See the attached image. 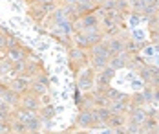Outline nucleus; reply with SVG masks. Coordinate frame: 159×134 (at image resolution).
Masks as SVG:
<instances>
[{
    "label": "nucleus",
    "mask_w": 159,
    "mask_h": 134,
    "mask_svg": "<svg viewBox=\"0 0 159 134\" xmlns=\"http://www.w3.org/2000/svg\"><path fill=\"white\" fill-rule=\"evenodd\" d=\"M24 108L26 110H35L37 108V99L35 98H26L24 99Z\"/></svg>",
    "instance_id": "obj_2"
},
{
    "label": "nucleus",
    "mask_w": 159,
    "mask_h": 134,
    "mask_svg": "<svg viewBox=\"0 0 159 134\" xmlns=\"http://www.w3.org/2000/svg\"><path fill=\"white\" fill-rule=\"evenodd\" d=\"M28 86H30L28 79H24V77H16L15 81H13V88H11V90H15V92H24Z\"/></svg>",
    "instance_id": "obj_1"
},
{
    "label": "nucleus",
    "mask_w": 159,
    "mask_h": 134,
    "mask_svg": "<svg viewBox=\"0 0 159 134\" xmlns=\"http://www.w3.org/2000/svg\"><path fill=\"white\" fill-rule=\"evenodd\" d=\"M79 123L80 125H92V123H93V119H92V112H84V114H80Z\"/></svg>",
    "instance_id": "obj_3"
},
{
    "label": "nucleus",
    "mask_w": 159,
    "mask_h": 134,
    "mask_svg": "<svg viewBox=\"0 0 159 134\" xmlns=\"http://www.w3.org/2000/svg\"><path fill=\"white\" fill-rule=\"evenodd\" d=\"M13 129H15L16 134H22L24 131H26V123H22V121L18 119V121H15V123H13Z\"/></svg>",
    "instance_id": "obj_5"
},
{
    "label": "nucleus",
    "mask_w": 159,
    "mask_h": 134,
    "mask_svg": "<svg viewBox=\"0 0 159 134\" xmlns=\"http://www.w3.org/2000/svg\"><path fill=\"white\" fill-rule=\"evenodd\" d=\"M6 132H9V125L2 121V123H0V134H6Z\"/></svg>",
    "instance_id": "obj_7"
},
{
    "label": "nucleus",
    "mask_w": 159,
    "mask_h": 134,
    "mask_svg": "<svg viewBox=\"0 0 159 134\" xmlns=\"http://www.w3.org/2000/svg\"><path fill=\"white\" fill-rule=\"evenodd\" d=\"M79 134H88V132H79Z\"/></svg>",
    "instance_id": "obj_9"
},
{
    "label": "nucleus",
    "mask_w": 159,
    "mask_h": 134,
    "mask_svg": "<svg viewBox=\"0 0 159 134\" xmlns=\"http://www.w3.org/2000/svg\"><path fill=\"white\" fill-rule=\"evenodd\" d=\"M110 50L111 51H121V50H123V46H121V42H119V41H111Z\"/></svg>",
    "instance_id": "obj_6"
},
{
    "label": "nucleus",
    "mask_w": 159,
    "mask_h": 134,
    "mask_svg": "<svg viewBox=\"0 0 159 134\" xmlns=\"http://www.w3.org/2000/svg\"><path fill=\"white\" fill-rule=\"evenodd\" d=\"M0 46H6V39H4L2 35H0Z\"/></svg>",
    "instance_id": "obj_8"
},
{
    "label": "nucleus",
    "mask_w": 159,
    "mask_h": 134,
    "mask_svg": "<svg viewBox=\"0 0 159 134\" xmlns=\"http://www.w3.org/2000/svg\"><path fill=\"white\" fill-rule=\"evenodd\" d=\"M9 57H11L13 61H20V59H22V51L13 46V48H9Z\"/></svg>",
    "instance_id": "obj_4"
},
{
    "label": "nucleus",
    "mask_w": 159,
    "mask_h": 134,
    "mask_svg": "<svg viewBox=\"0 0 159 134\" xmlns=\"http://www.w3.org/2000/svg\"><path fill=\"white\" fill-rule=\"evenodd\" d=\"M44 2H51V0H44Z\"/></svg>",
    "instance_id": "obj_10"
},
{
    "label": "nucleus",
    "mask_w": 159,
    "mask_h": 134,
    "mask_svg": "<svg viewBox=\"0 0 159 134\" xmlns=\"http://www.w3.org/2000/svg\"><path fill=\"white\" fill-rule=\"evenodd\" d=\"M31 134H35V132H31Z\"/></svg>",
    "instance_id": "obj_11"
}]
</instances>
